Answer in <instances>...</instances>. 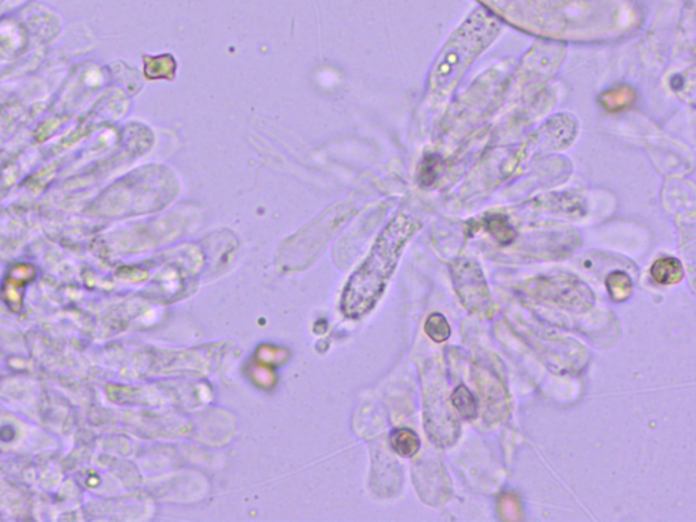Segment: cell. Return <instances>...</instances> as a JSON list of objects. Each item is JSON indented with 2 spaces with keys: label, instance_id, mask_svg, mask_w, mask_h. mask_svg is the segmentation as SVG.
I'll list each match as a JSON object with an SVG mask.
<instances>
[{
  "label": "cell",
  "instance_id": "obj_7",
  "mask_svg": "<svg viewBox=\"0 0 696 522\" xmlns=\"http://www.w3.org/2000/svg\"><path fill=\"white\" fill-rule=\"evenodd\" d=\"M607 288L613 302H624L632 294V281L623 271H615L607 278Z\"/></svg>",
  "mask_w": 696,
  "mask_h": 522
},
{
  "label": "cell",
  "instance_id": "obj_10",
  "mask_svg": "<svg viewBox=\"0 0 696 522\" xmlns=\"http://www.w3.org/2000/svg\"><path fill=\"white\" fill-rule=\"evenodd\" d=\"M424 330L427 336L434 340L435 343H443L450 337V326L446 317L441 313H433L429 316L424 324Z\"/></svg>",
  "mask_w": 696,
  "mask_h": 522
},
{
  "label": "cell",
  "instance_id": "obj_9",
  "mask_svg": "<svg viewBox=\"0 0 696 522\" xmlns=\"http://www.w3.org/2000/svg\"><path fill=\"white\" fill-rule=\"evenodd\" d=\"M452 403L456 407L458 413L467 419H475L478 415V403L472 392L469 391L467 387L460 385L456 391L452 394Z\"/></svg>",
  "mask_w": 696,
  "mask_h": 522
},
{
  "label": "cell",
  "instance_id": "obj_1",
  "mask_svg": "<svg viewBox=\"0 0 696 522\" xmlns=\"http://www.w3.org/2000/svg\"><path fill=\"white\" fill-rule=\"evenodd\" d=\"M415 230L416 225L413 219L400 215L382 232L368 259L352 274L343 290L342 312L346 317L362 319L374 309Z\"/></svg>",
  "mask_w": 696,
  "mask_h": 522
},
{
  "label": "cell",
  "instance_id": "obj_8",
  "mask_svg": "<svg viewBox=\"0 0 696 522\" xmlns=\"http://www.w3.org/2000/svg\"><path fill=\"white\" fill-rule=\"evenodd\" d=\"M634 101V91L630 87H616L603 93L600 95V102L604 108L610 112L623 110Z\"/></svg>",
  "mask_w": 696,
  "mask_h": 522
},
{
  "label": "cell",
  "instance_id": "obj_4",
  "mask_svg": "<svg viewBox=\"0 0 696 522\" xmlns=\"http://www.w3.org/2000/svg\"><path fill=\"white\" fill-rule=\"evenodd\" d=\"M652 281L658 284L671 286L680 282L684 276L681 262L674 257H661L652 262L650 268Z\"/></svg>",
  "mask_w": 696,
  "mask_h": 522
},
{
  "label": "cell",
  "instance_id": "obj_2",
  "mask_svg": "<svg viewBox=\"0 0 696 522\" xmlns=\"http://www.w3.org/2000/svg\"><path fill=\"white\" fill-rule=\"evenodd\" d=\"M497 32L498 23L491 17L479 15L475 21H467L435 63L430 82L435 94L443 97L452 91L465 69L494 40Z\"/></svg>",
  "mask_w": 696,
  "mask_h": 522
},
{
  "label": "cell",
  "instance_id": "obj_3",
  "mask_svg": "<svg viewBox=\"0 0 696 522\" xmlns=\"http://www.w3.org/2000/svg\"><path fill=\"white\" fill-rule=\"evenodd\" d=\"M452 274L461 302L472 313H483L490 306V290L478 264L469 260L456 262Z\"/></svg>",
  "mask_w": 696,
  "mask_h": 522
},
{
  "label": "cell",
  "instance_id": "obj_6",
  "mask_svg": "<svg viewBox=\"0 0 696 522\" xmlns=\"http://www.w3.org/2000/svg\"><path fill=\"white\" fill-rule=\"evenodd\" d=\"M484 226L488 233L500 242V245H507L513 242L517 233L509 219L500 214H493L484 219Z\"/></svg>",
  "mask_w": 696,
  "mask_h": 522
},
{
  "label": "cell",
  "instance_id": "obj_5",
  "mask_svg": "<svg viewBox=\"0 0 696 522\" xmlns=\"http://www.w3.org/2000/svg\"><path fill=\"white\" fill-rule=\"evenodd\" d=\"M391 445L399 456L408 458L417 453L420 448V439L410 429H399L392 433Z\"/></svg>",
  "mask_w": 696,
  "mask_h": 522
},
{
  "label": "cell",
  "instance_id": "obj_11",
  "mask_svg": "<svg viewBox=\"0 0 696 522\" xmlns=\"http://www.w3.org/2000/svg\"><path fill=\"white\" fill-rule=\"evenodd\" d=\"M441 166H442V159L435 154H430L423 159L419 172V178L423 187H430L434 184Z\"/></svg>",
  "mask_w": 696,
  "mask_h": 522
}]
</instances>
